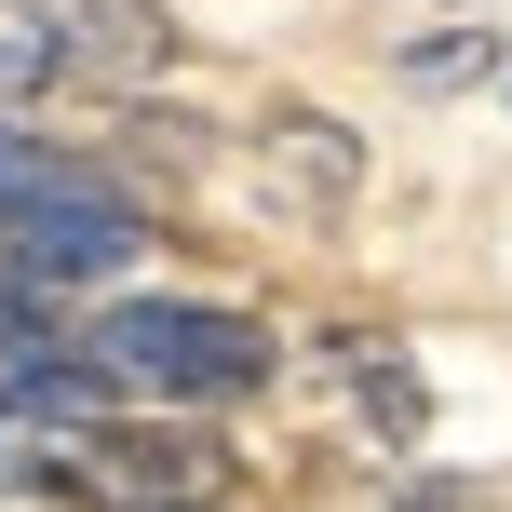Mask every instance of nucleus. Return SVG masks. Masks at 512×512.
<instances>
[{
    "label": "nucleus",
    "instance_id": "1",
    "mask_svg": "<svg viewBox=\"0 0 512 512\" xmlns=\"http://www.w3.org/2000/svg\"><path fill=\"white\" fill-rule=\"evenodd\" d=\"M81 364L108 391H149V405H243L270 378V324H243L216 297H122L81 337Z\"/></svg>",
    "mask_w": 512,
    "mask_h": 512
},
{
    "label": "nucleus",
    "instance_id": "9",
    "mask_svg": "<svg viewBox=\"0 0 512 512\" xmlns=\"http://www.w3.org/2000/svg\"><path fill=\"white\" fill-rule=\"evenodd\" d=\"M41 162H54V149H41V135H27V122H0V216H14V203H27V189H41Z\"/></svg>",
    "mask_w": 512,
    "mask_h": 512
},
{
    "label": "nucleus",
    "instance_id": "7",
    "mask_svg": "<svg viewBox=\"0 0 512 512\" xmlns=\"http://www.w3.org/2000/svg\"><path fill=\"white\" fill-rule=\"evenodd\" d=\"M41 351H81V337H68V310H54L41 283L0 256V378H14V364H41Z\"/></svg>",
    "mask_w": 512,
    "mask_h": 512
},
{
    "label": "nucleus",
    "instance_id": "8",
    "mask_svg": "<svg viewBox=\"0 0 512 512\" xmlns=\"http://www.w3.org/2000/svg\"><path fill=\"white\" fill-rule=\"evenodd\" d=\"M499 68V27H432V41H405V81H486Z\"/></svg>",
    "mask_w": 512,
    "mask_h": 512
},
{
    "label": "nucleus",
    "instance_id": "4",
    "mask_svg": "<svg viewBox=\"0 0 512 512\" xmlns=\"http://www.w3.org/2000/svg\"><path fill=\"white\" fill-rule=\"evenodd\" d=\"M81 486H108L122 512H203L216 499V445L203 432H95Z\"/></svg>",
    "mask_w": 512,
    "mask_h": 512
},
{
    "label": "nucleus",
    "instance_id": "5",
    "mask_svg": "<svg viewBox=\"0 0 512 512\" xmlns=\"http://www.w3.org/2000/svg\"><path fill=\"white\" fill-rule=\"evenodd\" d=\"M337 378H351V405L378 418V459H405V445H432V378H418L391 337H351L337 351Z\"/></svg>",
    "mask_w": 512,
    "mask_h": 512
},
{
    "label": "nucleus",
    "instance_id": "6",
    "mask_svg": "<svg viewBox=\"0 0 512 512\" xmlns=\"http://www.w3.org/2000/svg\"><path fill=\"white\" fill-rule=\"evenodd\" d=\"M256 162H283L310 203H351V189H364V135H351V122H324V108H270Z\"/></svg>",
    "mask_w": 512,
    "mask_h": 512
},
{
    "label": "nucleus",
    "instance_id": "2",
    "mask_svg": "<svg viewBox=\"0 0 512 512\" xmlns=\"http://www.w3.org/2000/svg\"><path fill=\"white\" fill-rule=\"evenodd\" d=\"M135 243H149L135 189H122V176H95V162H68V149H54V162H41V189L0 216V256H14L41 297H68V283H122V270H135Z\"/></svg>",
    "mask_w": 512,
    "mask_h": 512
},
{
    "label": "nucleus",
    "instance_id": "3",
    "mask_svg": "<svg viewBox=\"0 0 512 512\" xmlns=\"http://www.w3.org/2000/svg\"><path fill=\"white\" fill-rule=\"evenodd\" d=\"M41 54L108 81V95H135V81L176 68V14L162 0H41Z\"/></svg>",
    "mask_w": 512,
    "mask_h": 512
}]
</instances>
